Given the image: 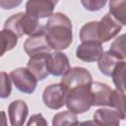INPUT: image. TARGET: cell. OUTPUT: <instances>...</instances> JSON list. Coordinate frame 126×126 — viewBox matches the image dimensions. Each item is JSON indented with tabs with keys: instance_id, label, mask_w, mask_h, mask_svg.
<instances>
[{
	"instance_id": "24",
	"label": "cell",
	"mask_w": 126,
	"mask_h": 126,
	"mask_svg": "<svg viewBox=\"0 0 126 126\" xmlns=\"http://www.w3.org/2000/svg\"><path fill=\"white\" fill-rule=\"evenodd\" d=\"M107 0H81L83 6L89 11H98L106 4Z\"/></svg>"
},
{
	"instance_id": "3",
	"label": "cell",
	"mask_w": 126,
	"mask_h": 126,
	"mask_svg": "<svg viewBox=\"0 0 126 126\" xmlns=\"http://www.w3.org/2000/svg\"><path fill=\"white\" fill-rule=\"evenodd\" d=\"M91 84H84L68 91L66 105L74 113H83L93 105Z\"/></svg>"
},
{
	"instance_id": "12",
	"label": "cell",
	"mask_w": 126,
	"mask_h": 126,
	"mask_svg": "<svg viewBox=\"0 0 126 126\" xmlns=\"http://www.w3.org/2000/svg\"><path fill=\"white\" fill-rule=\"evenodd\" d=\"M9 118L11 125L21 126L25 123L26 118L29 113L28 105L23 100H14L10 103L8 108Z\"/></svg>"
},
{
	"instance_id": "19",
	"label": "cell",
	"mask_w": 126,
	"mask_h": 126,
	"mask_svg": "<svg viewBox=\"0 0 126 126\" xmlns=\"http://www.w3.org/2000/svg\"><path fill=\"white\" fill-rule=\"evenodd\" d=\"M111 77L116 88L126 92V62L120 61L116 65Z\"/></svg>"
},
{
	"instance_id": "18",
	"label": "cell",
	"mask_w": 126,
	"mask_h": 126,
	"mask_svg": "<svg viewBox=\"0 0 126 126\" xmlns=\"http://www.w3.org/2000/svg\"><path fill=\"white\" fill-rule=\"evenodd\" d=\"M109 13L121 25L126 26V0H110Z\"/></svg>"
},
{
	"instance_id": "9",
	"label": "cell",
	"mask_w": 126,
	"mask_h": 126,
	"mask_svg": "<svg viewBox=\"0 0 126 126\" xmlns=\"http://www.w3.org/2000/svg\"><path fill=\"white\" fill-rule=\"evenodd\" d=\"M58 0H28L26 4V13L39 19L50 17Z\"/></svg>"
},
{
	"instance_id": "8",
	"label": "cell",
	"mask_w": 126,
	"mask_h": 126,
	"mask_svg": "<svg viewBox=\"0 0 126 126\" xmlns=\"http://www.w3.org/2000/svg\"><path fill=\"white\" fill-rule=\"evenodd\" d=\"M91 83H93L91 73L82 67L70 68L61 79V84L67 89V91L77 86Z\"/></svg>"
},
{
	"instance_id": "13",
	"label": "cell",
	"mask_w": 126,
	"mask_h": 126,
	"mask_svg": "<svg viewBox=\"0 0 126 126\" xmlns=\"http://www.w3.org/2000/svg\"><path fill=\"white\" fill-rule=\"evenodd\" d=\"M93 105H109L110 94L112 90L105 84L93 82L91 85Z\"/></svg>"
},
{
	"instance_id": "6",
	"label": "cell",
	"mask_w": 126,
	"mask_h": 126,
	"mask_svg": "<svg viewBox=\"0 0 126 126\" xmlns=\"http://www.w3.org/2000/svg\"><path fill=\"white\" fill-rule=\"evenodd\" d=\"M68 91L60 84H53L46 87L42 94V99L44 104L51 109H59L66 104Z\"/></svg>"
},
{
	"instance_id": "14",
	"label": "cell",
	"mask_w": 126,
	"mask_h": 126,
	"mask_svg": "<svg viewBox=\"0 0 126 126\" xmlns=\"http://www.w3.org/2000/svg\"><path fill=\"white\" fill-rule=\"evenodd\" d=\"M120 115L113 108H99L94 113V123L95 125L117 126L119 125Z\"/></svg>"
},
{
	"instance_id": "22",
	"label": "cell",
	"mask_w": 126,
	"mask_h": 126,
	"mask_svg": "<svg viewBox=\"0 0 126 126\" xmlns=\"http://www.w3.org/2000/svg\"><path fill=\"white\" fill-rule=\"evenodd\" d=\"M109 51L121 60L126 58V33L121 34L114 39L110 45Z\"/></svg>"
},
{
	"instance_id": "2",
	"label": "cell",
	"mask_w": 126,
	"mask_h": 126,
	"mask_svg": "<svg viewBox=\"0 0 126 126\" xmlns=\"http://www.w3.org/2000/svg\"><path fill=\"white\" fill-rule=\"evenodd\" d=\"M121 28L122 25L110 13H107L99 22H90L84 25L80 32V38L83 42H106L113 38L121 31Z\"/></svg>"
},
{
	"instance_id": "20",
	"label": "cell",
	"mask_w": 126,
	"mask_h": 126,
	"mask_svg": "<svg viewBox=\"0 0 126 126\" xmlns=\"http://www.w3.org/2000/svg\"><path fill=\"white\" fill-rule=\"evenodd\" d=\"M18 36L10 30L4 29L1 32V52L0 54L3 55L6 51L11 50L17 44Z\"/></svg>"
},
{
	"instance_id": "1",
	"label": "cell",
	"mask_w": 126,
	"mask_h": 126,
	"mask_svg": "<svg viewBox=\"0 0 126 126\" xmlns=\"http://www.w3.org/2000/svg\"><path fill=\"white\" fill-rule=\"evenodd\" d=\"M45 34L48 43L54 50L66 49L72 42V23L62 13H54L45 25Z\"/></svg>"
},
{
	"instance_id": "17",
	"label": "cell",
	"mask_w": 126,
	"mask_h": 126,
	"mask_svg": "<svg viewBox=\"0 0 126 126\" xmlns=\"http://www.w3.org/2000/svg\"><path fill=\"white\" fill-rule=\"evenodd\" d=\"M97 61L100 72L106 76H111L116 65L121 61V59H119L117 56H115L113 53H111L108 50L107 52L103 53Z\"/></svg>"
},
{
	"instance_id": "16",
	"label": "cell",
	"mask_w": 126,
	"mask_h": 126,
	"mask_svg": "<svg viewBox=\"0 0 126 126\" xmlns=\"http://www.w3.org/2000/svg\"><path fill=\"white\" fill-rule=\"evenodd\" d=\"M113 107L120 115L121 119H126V94L119 89L112 90L109 99V105Z\"/></svg>"
},
{
	"instance_id": "26",
	"label": "cell",
	"mask_w": 126,
	"mask_h": 126,
	"mask_svg": "<svg viewBox=\"0 0 126 126\" xmlns=\"http://www.w3.org/2000/svg\"><path fill=\"white\" fill-rule=\"evenodd\" d=\"M21 3L22 0H0V6L3 9H13Z\"/></svg>"
},
{
	"instance_id": "25",
	"label": "cell",
	"mask_w": 126,
	"mask_h": 126,
	"mask_svg": "<svg viewBox=\"0 0 126 126\" xmlns=\"http://www.w3.org/2000/svg\"><path fill=\"white\" fill-rule=\"evenodd\" d=\"M28 125H47V122L44 120L42 114H34L31 117L30 121L28 122Z\"/></svg>"
},
{
	"instance_id": "5",
	"label": "cell",
	"mask_w": 126,
	"mask_h": 126,
	"mask_svg": "<svg viewBox=\"0 0 126 126\" xmlns=\"http://www.w3.org/2000/svg\"><path fill=\"white\" fill-rule=\"evenodd\" d=\"M24 49L30 57L50 53L52 48L46 38L45 27L41 26L35 32L27 38L24 43Z\"/></svg>"
},
{
	"instance_id": "7",
	"label": "cell",
	"mask_w": 126,
	"mask_h": 126,
	"mask_svg": "<svg viewBox=\"0 0 126 126\" xmlns=\"http://www.w3.org/2000/svg\"><path fill=\"white\" fill-rule=\"evenodd\" d=\"M9 76L19 91L26 94H32L34 92L37 79L28 68L15 69Z\"/></svg>"
},
{
	"instance_id": "4",
	"label": "cell",
	"mask_w": 126,
	"mask_h": 126,
	"mask_svg": "<svg viewBox=\"0 0 126 126\" xmlns=\"http://www.w3.org/2000/svg\"><path fill=\"white\" fill-rule=\"evenodd\" d=\"M41 26L38 24V19L29 15L28 13H18L11 16L4 25V29L12 31L18 37L24 34H32Z\"/></svg>"
},
{
	"instance_id": "10",
	"label": "cell",
	"mask_w": 126,
	"mask_h": 126,
	"mask_svg": "<svg viewBox=\"0 0 126 126\" xmlns=\"http://www.w3.org/2000/svg\"><path fill=\"white\" fill-rule=\"evenodd\" d=\"M103 54L101 43L96 41H84L77 47L76 55L80 60L86 62H94L99 59Z\"/></svg>"
},
{
	"instance_id": "21",
	"label": "cell",
	"mask_w": 126,
	"mask_h": 126,
	"mask_svg": "<svg viewBox=\"0 0 126 126\" xmlns=\"http://www.w3.org/2000/svg\"><path fill=\"white\" fill-rule=\"evenodd\" d=\"M52 124L54 126H61V125H78L79 122L77 120L76 113L70 111L59 112L54 115Z\"/></svg>"
},
{
	"instance_id": "11",
	"label": "cell",
	"mask_w": 126,
	"mask_h": 126,
	"mask_svg": "<svg viewBox=\"0 0 126 126\" xmlns=\"http://www.w3.org/2000/svg\"><path fill=\"white\" fill-rule=\"evenodd\" d=\"M46 66L49 74L53 76H63L70 69L68 57L61 52L49 53L46 59Z\"/></svg>"
},
{
	"instance_id": "15",
	"label": "cell",
	"mask_w": 126,
	"mask_h": 126,
	"mask_svg": "<svg viewBox=\"0 0 126 126\" xmlns=\"http://www.w3.org/2000/svg\"><path fill=\"white\" fill-rule=\"evenodd\" d=\"M48 54L30 57L27 68L35 76L37 80H43L49 74L47 70V66H46V59H47Z\"/></svg>"
},
{
	"instance_id": "23",
	"label": "cell",
	"mask_w": 126,
	"mask_h": 126,
	"mask_svg": "<svg viewBox=\"0 0 126 126\" xmlns=\"http://www.w3.org/2000/svg\"><path fill=\"white\" fill-rule=\"evenodd\" d=\"M10 76L5 72H1V97H7L10 95L11 93V83H10Z\"/></svg>"
}]
</instances>
